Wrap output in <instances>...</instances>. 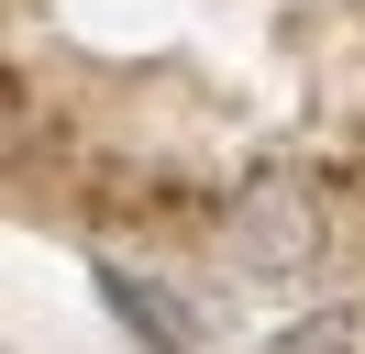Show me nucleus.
<instances>
[{"instance_id":"obj_1","label":"nucleus","mask_w":365,"mask_h":354,"mask_svg":"<svg viewBox=\"0 0 365 354\" xmlns=\"http://www.w3.org/2000/svg\"><path fill=\"white\" fill-rule=\"evenodd\" d=\"M222 255L244 266V277H266V288L310 277L321 266V199H310V177H255V188L232 199V221H222Z\"/></svg>"},{"instance_id":"obj_2","label":"nucleus","mask_w":365,"mask_h":354,"mask_svg":"<svg viewBox=\"0 0 365 354\" xmlns=\"http://www.w3.org/2000/svg\"><path fill=\"white\" fill-rule=\"evenodd\" d=\"M100 299L122 310V332H144V354H188V310L166 299L155 277H133V266H100Z\"/></svg>"},{"instance_id":"obj_3","label":"nucleus","mask_w":365,"mask_h":354,"mask_svg":"<svg viewBox=\"0 0 365 354\" xmlns=\"http://www.w3.org/2000/svg\"><path fill=\"white\" fill-rule=\"evenodd\" d=\"M354 343H365V321H354V310H321V321H299V332H277L266 354H354Z\"/></svg>"}]
</instances>
